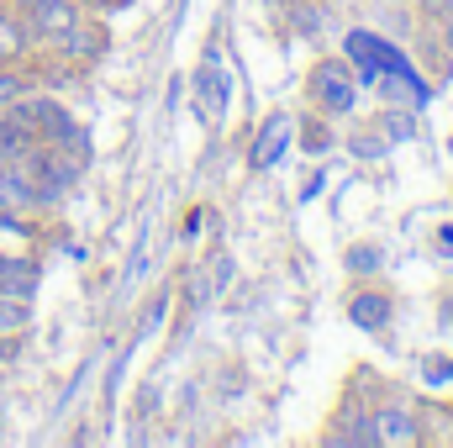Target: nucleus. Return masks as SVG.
Returning a JSON list of instances; mask_svg holds the SVG:
<instances>
[{"label": "nucleus", "instance_id": "nucleus-1", "mask_svg": "<svg viewBox=\"0 0 453 448\" xmlns=\"http://www.w3.org/2000/svg\"><path fill=\"white\" fill-rule=\"evenodd\" d=\"M348 58L364 69L358 74V85L369 80V85H380L390 101H406L411 112H422V101H427V80L406 64V53H395L380 32H364V27H353L348 32Z\"/></svg>", "mask_w": 453, "mask_h": 448}, {"label": "nucleus", "instance_id": "nucleus-2", "mask_svg": "<svg viewBox=\"0 0 453 448\" xmlns=\"http://www.w3.org/2000/svg\"><path fill=\"white\" fill-rule=\"evenodd\" d=\"M306 106L322 116H333V121H342V116H353V106H358V69H353V58L342 53V58H317L311 69H306Z\"/></svg>", "mask_w": 453, "mask_h": 448}, {"label": "nucleus", "instance_id": "nucleus-3", "mask_svg": "<svg viewBox=\"0 0 453 448\" xmlns=\"http://www.w3.org/2000/svg\"><path fill=\"white\" fill-rule=\"evenodd\" d=\"M369 417H374V444H380V448L427 444V422H422V412H417L406 396H390V390H380V385H374Z\"/></svg>", "mask_w": 453, "mask_h": 448}, {"label": "nucleus", "instance_id": "nucleus-4", "mask_svg": "<svg viewBox=\"0 0 453 448\" xmlns=\"http://www.w3.org/2000/svg\"><path fill=\"white\" fill-rule=\"evenodd\" d=\"M106 48H111V27L101 21V11H85V16H80V21H74L53 48H42V53L64 58L69 69H80V74H85V69H96V64L106 58Z\"/></svg>", "mask_w": 453, "mask_h": 448}, {"label": "nucleus", "instance_id": "nucleus-5", "mask_svg": "<svg viewBox=\"0 0 453 448\" xmlns=\"http://www.w3.org/2000/svg\"><path fill=\"white\" fill-rule=\"evenodd\" d=\"M322 444H338V448H374V417H369V401H364V390H342L338 412L327 417V428H322Z\"/></svg>", "mask_w": 453, "mask_h": 448}, {"label": "nucleus", "instance_id": "nucleus-6", "mask_svg": "<svg viewBox=\"0 0 453 448\" xmlns=\"http://www.w3.org/2000/svg\"><path fill=\"white\" fill-rule=\"evenodd\" d=\"M348 317H353V328H364V333H390V322H395V296H390L385 285H374V280H358V285L348 290Z\"/></svg>", "mask_w": 453, "mask_h": 448}, {"label": "nucleus", "instance_id": "nucleus-7", "mask_svg": "<svg viewBox=\"0 0 453 448\" xmlns=\"http://www.w3.org/2000/svg\"><path fill=\"white\" fill-rule=\"evenodd\" d=\"M80 16H85V5H80V0H42V5H32V11H27V27H32V37H37V53H42V48H53V42H58Z\"/></svg>", "mask_w": 453, "mask_h": 448}, {"label": "nucleus", "instance_id": "nucleus-8", "mask_svg": "<svg viewBox=\"0 0 453 448\" xmlns=\"http://www.w3.org/2000/svg\"><path fill=\"white\" fill-rule=\"evenodd\" d=\"M37 58V37L27 27V11L0 0V64H32Z\"/></svg>", "mask_w": 453, "mask_h": 448}, {"label": "nucleus", "instance_id": "nucleus-9", "mask_svg": "<svg viewBox=\"0 0 453 448\" xmlns=\"http://www.w3.org/2000/svg\"><path fill=\"white\" fill-rule=\"evenodd\" d=\"M42 285V264L32 253H0V296H16V301H32Z\"/></svg>", "mask_w": 453, "mask_h": 448}, {"label": "nucleus", "instance_id": "nucleus-10", "mask_svg": "<svg viewBox=\"0 0 453 448\" xmlns=\"http://www.w3.org/2000/svg\"><path fill=\"white\" fill-rule=\"evenodd\" d=\"M290 137H296V121L290 116H269L264 132H258V143H253V153H248V164L253 169H269L280 158V148H290Z\"/></svg>", "mask_w": 453, "mask_h": 448}, {"label": "nucleus", "instance_id": "nucleus-11", "mask_svg": "<svg viewBox=\"0 0 453 448\" xmlns=\"http://www.w3.org/2000/svg\"><path fill=\"white\" fill-rule=\"evenodd\" d=\"M32 148H37V132H32L16 112H0V164H5V158H21V153H32Z\"/></svg>", "mask_w": 453, "mask_h": 448}, {"label": "nucleus", "instance_id": "nucleus-12", "mask_svg": "<svg viewBox=\"0 0 453 448\" xmlns=\"http://www.w3.org/2000/svg\"><path fill=\"white\" fill-rule=\"evenodd\" d=\"M296 143L306 148V153H327L338 137H333V116H322V112H306L301 121H296Z\"/></svg>", "mask_w": 453, "mask_h": 448}, {"label": "nucleus", "instance_id": "nucleus-13", "mask_svg": "<svg viewBox=\"0 0 453 448\" xmlns=\"http://www.w3.org/2000/svg\"><path fill=\"white\" fill-rule=\"evenodd\" d=\"M342 264H348V274H353V280H374V274L385 269V248H380V243H353Z\"/></svg>", "mask_w": 453, "mask_h": 448}, {"label": "nucleus", "instance_id": "nucleus-14", "mask_svg": "<svg viewBox=\"0 0 453 448\" xmlns=\"http://www.w3.org/2000/svg\"><path fill=\"white\" fill-rule=\"evenodd\" d=\"M32 85H37V80H32V69H27V64H0V112H5V106H16Z\"/></svg>", "mask_w": 453, "mask_h": 448}, {"label": "nucleus", "instance_id": "nucleus-15", "mask_svg": "<svg viewBox=\"0 0 453 448\" xmlns=\"http://www.w3.org/2000/svg\"><path fill=\"white\" fill-rule=\"evenodd\" d=\"M222 96H226L222 74L206 64V69H201V90H196V101H201V116H206V121H222Z\"/></svg>", "mask_w": 453, "mask_h": 448}, {"label": "nucleus", "instance_id": "nucleus-16", "mask_svg": "<svg viewBox=\"0 0 453 448\" xmlns=\"http://www.w3.org/2000/svg\"><path fill=\"white\" fill-rule=\"evenodd\" d=\"M32 328V301H16V296H0V333H27Z\"/></svg>", "mask_w": 453, "mask_h": 448}, {"label": "nucleus", "instance_id": "nucleus-17", "mask_svg": "<svg viewBox=\"0 0 453 448\" xmlns=\"http://www.w3.org/2000/svg\"><path fill=\"white\" fill-rule=\"evenodd\" d=\"M417 5V16L427 21V27H438L443 37H449V48H453V0H411Z\"/></svg>", "mask_w": 453, "mask_h": 448}, {"label": "nucleus", "instance_id": "nucleus-18", "mask_svg": "<svg viewBox=\"0 0 453 448\" xmlns=\"http://www.w3.org/2000/svg\"><path fill=\"white\" fill-rule=\"evenodd\" d=\"M422 375L433 385H453V359H422Z\"/></svg>", "mask_w": 453, "mask_h": 448}, {"label": "nucleus", "instance_id": "nucleus-19", "mask_svg": "<svg viewBox=\"0 0 453 448\" xmlns=\"http://www.w3.org/2000/svg\"><path fill=\"white\" fill-rule=\"evenodd\" d=\"M16 353H21V337H16V333H0V364H11Z\"/></svg>", "mask_w": 453, "mask_h": 448}, {"label": "nucleus", "instance_id": "nucleus-20", "mask_svg": "<svg viewBox=\"0 0 453 448\" xmlns=\"http://www.w3.org/2000/svg\"><path fill=\"white\" fill-rule=\"evenodd\" d=\"M85 11H116V5H132V0H80Z\"/></svg>", "mask_w": 453, "mask_h": 448}, {"label": "nucleus", "instance_id": "nucleus-21", "mask_svg": "<svg viewBox=\"0 0 453 448\" xmlns=\"http://www.w3.org/2000/svg\"><path fill=\"white\" fill-rule=\"evenodd\" d=\"M438 248H453V222L443 227V232H438Z\"/></svg>", "mask_w": 453, "mask_h": 448}, {"label": "nucleus", "instance_id": "nucleus-22", "mask_svg": "<svg viewBox=\"0 0 453 448\" xmlns=\"http://www.w3.org/2000/svg\"><path fill=\"white\" fill-rule=\"evenodd\" d=\"M5 5H16V11H32V5H42V0H5Z\"/></svg>", "mask_w": 453, "mask_h": 448}]
</instances>
